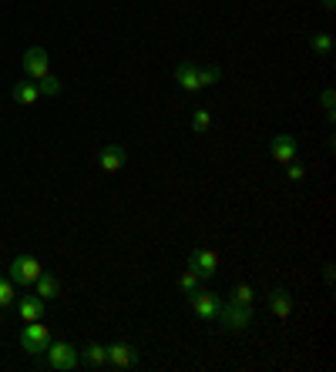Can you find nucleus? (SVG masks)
<instances>
[{"label":"nucleus","instance_id":"nucleus-1","mask_svg":"<svg viewBox=\"0 0 336 372\" xmlns=\"http://www.w3.org/2000/svg\"><path fill=\"white\" fill-rule=\"evenodd\" d=\"M219 325L225 329V332H246L249 325H252V306H246V302H222L219 308Z\"/></svg>","mask_w":336,"mask_h":372},{"label":"nucleus","instance_id":"nucleus-2","mask_svg":"<svg viewBox=\"0 0 336 372\" xmlns=\"http://www.w3.org/2000/svg\"><path fill=\"white\" fill-rule=\"evenodd\" d=\"M21 346H24L30 356H44L47 346H51V332H47V325H40V322H27L24 332H21Z\"/></svg>","mask_w":336,"mask_h":372},{"label":"nucleus","instance_id":"nucleus-3","mask_svg":"<svg viewBox=\"0 0 336 372\" xmlns=\"http://www.w3.org/2000/svg\"><path fill=\"white\" fill-rule=\"evenodd\" d=\"M40 272L44 269H40V262L34 255H17L11 262V282L13 285H34Z\"/></svg>","mask_w":336,"mask_h":372},{"label":"nucleus","instance_id":"nucleus-4","mask_svg":"<svg viewBox=\"0 0 336 372\" xmlns=\"http://www.w3.org/2000/svg\"><path fill=\"white\" fill-rule=\"evenodd\" d=\"M189 302H192L195 315H198V319H206V322L215 319V315H219V308H222V298L215 296V292H208V289H195L192 296H189Z\"/></svg>","mask_w":336,"mask_h":372},{"label":"nucleus","instance_id":"nucleus-5","mask_svg":"<svg viewBox=\"0 0 336 372\" xmlns=\"http://www.w3.org/2000/svg\"><path fill=\"white\" fill-rule=\"evenodd\" d=\"M47 366L54 372H71L78 366V349L67 346V342H51L47 346Z\"/></svg>","mask_w":336,"mask_h":372},{"label":"nucleus","instance_id":"nucleus-6","mask_svg":"<svg viewBox=\"0 0 336 372\" xmlns=\"http://www.w3.org/2000/svg\"><path fill=\"white\" fill-rule=\"evenodd\" d=\"M189 265L198 272V279H212V275L219 272V252H212V248H195L192 255H189Z\"/></svg>","mask_w":336,"mask_h":372},{"label":"nucleus","instance_id":"nucleus-7","mask_svg":"<svg viewBox=\"0 0 336 372\" xmlns=\"http://www.w3.org/2000/svg\"><path fill=\"white\" fill-rule=\"evenodd\" d=\"M108 366L111 369H131V366H138V349L131 346V342L108 346Z\"/></svg>","mask_w":336,"mask_h":372},{"label":"nucleus","instance_id":"nucleus-8","mask_svg":"<svg viewBox=\"0 0 336 372\" xmlns=\"http://www.w3.org/2000/svg\"><path fill=\"white\" fill-rule=\"evenodd\" d=\"M21 67H24V74L30 77V81H40L44 74H51V71H47V51H44V47H30V51L24 54Z\"/></svg>","mask_w":336,"mask_h":372},{"label":"nucleus","instance_id":"nucleus-9","mask_svg":"<svg viewBox=\"0 0 336 372\" xmlns=\"http://www.w3.org/2000/svg\"><path fill=\"white\" fill-rule=\"evenodd\" d=\"M125 161H128V151H125L121 144H108V148H101V154H98V168H101L104 175H115V171H121V168H125Z\"/></svg>","mask_w":336,"mask_h":372},{"label":"nucleus","instance_id":"nucleus-10","mask_svg":"<svg viewBox=\"0 0 336 372\" xmlns=\"http://www.w3.org/2000/svg\"><path fill=\"white\" fill-rule=\"evenodd\" d=\"M269 151H272V161H279V165H289V161H296V151H299V144L293 134H276L269 144Z\"/></svg>","mask_w":336,"mask_h":372},{"label":"nucleus","instance_id":"nucleus-11","mask_svg":"<svg viewBox=\"0 0 336 372\" xmlns=\"http://www.w3.org/2000/svg\"><path fill=\"white\" fill-rule=\"evenodd\" d=\"M269 308H272L276 319L289 322V315H293V298H289V292H286V289H272L269 292Z\"/></svg>","mask_w":336,"mask_h":372},{"label":"nucleus","instance_id":"nucleus-12","mask_svg":"<svg viewBox=\"0 0 336 372\" xmlns=\"http://www.w3.org/2000/svg\"><path fill=\"white\" fill-rule=\"evenodd\" d=\"M17 308H21V322H40L44 319V298L40 296H24Z\"/></svg>","mask_w":336,"mask_h":372},{"label":"nucleus","instance_id":"nucleus-13","mask_svg":"<svg viewBox=\"0 0 336 372\" xmlns=\"http://www.w3.org/2000/svg\"><path fill=\"white\" fill-rule=\"evenodd\" d=\"M175 81H179V88L181 91H202L198 88V64H179L175 67Z\"/></svg>","mask_w":336,"mask_h":372},{"label":"nucleus","instance_id":"nucleus-14","mask_svg":"<svg viewBox=\"0 0 336 372\" xmlns=\"http://www.w3.org/2000/svg\"><path fill=\"white\" fill-rule=\"evenodd\" d=\"M13 101L24 104V107H34L40 101V91L34 81H21V84H13Z\"/></svg>","mask_w":336,"mask_h":372},{"label":"nucleus","instance_id":"nucleus-15","mask_svg":"<svg viewBox=\"0 0 336 372\" xmlns=\"http://www.w3.org/2000/svg\"><path fill=\"white\" fill-rule=\"evenodd\" d=\"M81 359L88 362L91 369H104V366H108V346H98V342H91V346H84Z\"/></svg>","mask_w":336,"mask_h":372},{"label":"nucleus","instance_id":"nucleus-16","mask_svg":"<svg viewBox=\"0 0 336 372\" xmlns=\"http://www.w3.org/2000/svg\"><path fill=\"white\" fill-rule=\"evenodd\" d=\"M34 289H38V296L47 302V298H57V292H61V285H57V279L54 275H47V272H40L38 282H34Z\"/></svg>","mask_w":336,"mask_h":372},{"label":"nucleus","instance_id":"nucleus-17","mask_svg":"<svg viewBox=\"0 0 336 372\" xmlns=\"http://www.w3.org/2000/svg\"><path fill=\"white\" fill-rule=\"evenodd\" d=\"M198 282H202V279H198V272H195L192 265H185V269L179 272V289H181V296H192L195 289H198Z\"/></svg>","mask_w":336,"mask_h":372},{"label":"nucleus","instance_id":"nucleus-18","mask_svg":"<svg viewBox=\"0 0 336 372\" xmlns=\"http://www.w3.org/2000/svg\"><path fill=\"white\" fill-rule=\"evenodd\" d=\"M13 302H17V285L0 275V308H11Z\"/></svg>","mask_w":336,"mask_h":372},{"label":"nucleus","instance_id":"nucleus-19","mask_svg":"<svg viewBox=\"0 0 336 372\" xmlns=\"http://www.w3.org/2000/svg\"><path fill=\"white\" fill-rule=\"evenodd\" d=\"M208 128H212V115H208V107H195V115H192V131H195V134H206Z\"/></svg>","mask_w":336,"mask_h":372},{"label":"nucleus","instance_id":"nucleus-20","mask_svg":"<svg viewBox=\"0 0 336 372\" xmlns=\"http://www.w3.org/2000/svg\"><path fill=\"white\" fill-rule=\"evenodd\" d=\"M310 47L316 54H333V37H330L326 30H320V34H313L310 37Z\"/></svg>","mask_w":336,"mask_h":372},{"label":"nucleus","instance_id":"nucleus-21","mask_svg":"<svg viewBox=\"0 0 336 372\" xmlns=\"http://www.w3.org/2000/svg\"><path fill=\"white\" fill-rule=\"evenodd\" d=\"M38 91H40V94H47V98H57V94H61V81L51 77V74H44L38 81Z\"/></svg>","mask_w":336,"mask_h":372},{"label":"nucleus","instance_id":"nucleus-22","mask_svg":"<svg viewBox=\"0 0 336 372\" xmlns=\"http://www.w3.org/2000/svg\"><path fill=\"white\" fill-rule=\"evenodd\" d=\"M222 71L219 67H198V88H212V84H219Z\"/></svg>","mask_w":336,"mask_h":372},{"label":"nucleus","instance_id":"nucleus-23","mask_svg":"<svg viewBox=\"0 0 336 372\" xmlns=\"http://www.w3.org/2000/svg\"><path fill=\"white\" fill-rule=\"evenodd\" d=\"M233 298H235V302H246V306H252V298H256V289H252L249 282H239V285L233 289Z\"/></svg>","mask_w":336,"mask_h":372},{"label":"nucleus","instance_id":"nucleus-24","mask_svg":"<svg viewBox=\"0 0 336 372\" xmlns=\"http://www.w3.org/2000/svg\"><path fill=\"white\" fill-rule=\"evenodd\" d=\"M283 168H286V181H293V185H299V181L306 178V168L296 165V161H289V165H283Z\"/></svg>","mask_w":336,"mask_h":372},{"label":"nucleus","instance_id":"nucleus-25","mask_svg":"<svg viewBox=\"0 0 336 372\" xmlns=\"http://www.w3.org/2000/svg\"><path fill=\"white\" fill-rule=\"evenodd\" d=\"M333 104H336V94H333V88H326L323 91V107H326V117H330V121H333Z\"/></svg>","mask_w":336,"mask_h":372},{"label":"nucleus","instance_id":"nucleus-26","mask_svg":"<svg viewBox=\"0 0 336 372\" xmlns=\"http://www.w3.org/2000/svg\"><path fill=\"white\" fill-rule=\"evenodd\" d=\"M323 7H326V11H333V7H336V0H323Z\"/></svg>","mask_w":336,"mask_h":372}]
</instances>
